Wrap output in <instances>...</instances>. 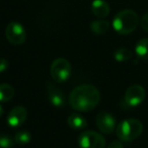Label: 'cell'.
I'll list each match as a JSON object with an SVG mask.
<instances>
[{
  "label": "cell",
  "mask_w": 148,
  "mask_h": 148,
  "mask_svg": "<svg viewBox=\"0 0 148 148\" xmlns=\"http://www.w3.org/2000/svg\"><path fill=\"white\" fill-rule=\"evenodd\" d=\"M145 95L146 92L143 86L139 84H133L128 87V89L126 90L125 97H124V103L129 108L138 107L143 103Z\"/></svg>",
  "instance_id": "cell-7"
},
{
  "label": "cell",
  "mask_w": 148,
  "mask_h": 148,
  "mask_svg": "<svg viewBox=\"0 0 148 148\" xmlns=\"http://www.w3.org/2000/svg\"><path fill=\"white\" fill-rule=\"evenodd\" d=\"M101 101L99 89L91 84H82L75 87L70 92L69 105L75 111L89 112L92 111Z\"/></svg>",
  "instance_id": "cell-1"
},
{
  "label": "cell",
  "mask_w": 148,
  "mask_h": 148,
  "mask_svg": "<svg viewBox=\"0 0 148 148\" xmlns=\"http://www.w3.org/2000/svg\"><path fill=\"white\" fill-rule=\"evenodd\" d=\"M14 95V89L10 84L2 83L0 84V103L9 101Z\"/></svg>",
  "instance_id": "cell-15"
},
{
  "label": "cell",
  "mask_w": 148,
  "mask_h": 148,
  "mask_svg": "<svg viewBox=\"0 0 148 148\" xmlns=\"http://www.w3.org/2000/svg\"><path fill=\"white\" fill-rule=\"evenodd\" d=\"M95 123L99 130L103 134H112L115 131L117 125L115 117L108 112H101L97 116Z\"/></svg>",
  "instance_id": "cell-8"
},
{
  "label": "cell",
  "mask_w": 148,
  "mask_h": 148,
  "mask_svg": "<svg viewBox=\"0 0 148 148\" xmlns=\"http://www.w3.org/2000/svg\"><path fill=\"white\" fill-rule=\"evenodd\" d=\"M143 131V125L137 119H127L122 121L116 129L119 140L123 142H130L137 139Z\"/></svg>",
  "instance_id": "cell-3"
},
{
  "label": "cell",
  "mask_w": 148,
  "mask_h": 148,
  "mask_svg": "<svg viewBox=\"0 0 148 148\" xmlns=\"http://www.w3.org/2000/svg\"><path fill=\"white\" fill-rule=\"evenodd\" d=\"M13 140L5 134H0V148H12Z\"/></svg>",
  "instance_id": "cell-18"
},
{
  "label": "cell",
  "mask_w": 148,
  "mask_h": 148,
  "mask_svg": "<svg viewBox=\"0 0 148 148\" xmlns=\"http://www.w3.org/2000/svg\"><path fill=\"white\" fill-rule=\"evenodd\" d=\"M135 53L141 60H148V38L141 39L135 46Z\"/></svg>",
  "instance_id": "cell-14"
},
{
  "label": "cell",
  "mask_w": 148,
  "mask_h": 148,
  "mask_svg": "<svg viewBox=\"0 0 148 148\" xmlns=\"http://www.w3.org/2000/svg\"><path fill=\"white\" fill-rule=\"evenodd\" d=\"M78 145L80 148H105L106 139L101 134L88 130L78 136Z\"/></svg>",
  "instance_id": "cell-5"
},
{
  "label": "cell",
  "mask_w": 148,
  "mask_h": 148,
  "mask_svg": "<svg viewBox=\"0 0 148 148\" xmlns=\"http://www.w3.org/2000/svg\"><path fill=\"white\" fill-rule=\"evenodd\" d=\"M90 29L95 35H103L110 29V23L106 19H99L91 23Z\"/></svg>",
  "instance_id": "cell-13"
},
{
  "label": "cell",
  "mask_w": 148,
  "mask_h": 148,
  "mask_svg": "<svg viewBox=\"0 0 148 148\" xmlns=\"http://www.w3.org/2000/svg\"><path fill=\"white\" fill-rule=\"evenodd\" d=\"M140 23L138 14L132 9H124L118 12L113 19V27L120 35H129Z\"/></svg>",
  "instance_id": "cell-2"
},
{
  "label": "cell",
  "mask_w": 148,
  "mask_h": 148,
  "mask_svg": "<svg viewBox=\"0 0 148 148\" xmlns=\"http://www.w3.org/2000/svg\"><path fill=\"white\" fill-rule=\"evenodd\" d=\"M27 117V112L25 107L17 106L14 107L7 115L6 122L10 127L16 128L21 126L25 122Z\"/></svg>",
  "instance_id": "cell-9"
},
{
  "label": "cell",
  "mask_w": 148,
  "mask_h": 148,
  "mask_svg": "<svg viewBox=\"0 0 148 148\" xmlns=\"http://www.w3.org/2000/svg\"><path fill=\"white\" fill-rule=\"evenodd\" d=\"M3 113H4V111H3V108H2V106L0 105V118L2 117Z\"/></svg>",
  "instance_id": "cell-22"
},
{
  "label": "cell",
  "mask_w": 148,
  "mask_h": 148,
  "mask_svg": "<svg viewBox=\"0 0 148 148\" xmlns=\"http://www.w3.org/2000/svg\"><path fill=\"white\" fill-rule=\"evenodd\" d=\"M5 37L10 44L18 46L25 42L27 33L21 23L17 21H11L5 29Z\"/></svg>",
  "instance_id": "cell-6"
},
{
  "label": "cell",
  "mask_w": 148,
  "mask_h": 148,
  "mask_svg": "<svg viewBox=\"0 0 148 148\" xmlns=\"http://www.w3.org/2000/svg\"><path fill=\"white\" fill-rule=\"evenodd\" d=\"M32 140V134L27 130H21L18 131L14 136V142L19 145H25L29 143Z\"/></svg>",
  "instance_id": "cell-17"
},
{
  "label": "cell",
  "mask_w": 148,
  "mask_h": 148,
  "mask_svg": "<svg viewBox=\"0 0 148 148\" xmlns=\"http://www.w3.org/2000/svg\"><path fill=\"white\" fill-rule=\"evenodd\" d=\"M91 11L95 16L103 19L110 14V5L106 0H93L91 3Z\"/></svg>",
  "instance_id": "cell-11"
},
{
  "label": "cell",
  "mask_w": 148,
  "mask_h": 148,
  "mask_svg": "<svg viewBox=\"0 0 148 148\" xmlns=\"http://www.w3.org/2000/svg\"><path fill=\"white\" fill-rule=\"evenodd\" d=\"M140 25H141V27L146 32L148 33V12L144 13L142 15L141 19H140Z\"/></svg>",
  "instance_id": "cell-19"
},
{
  "label": "cell",
  "mask_w": 148,
  "mask_h": 148,
  "mask_svg": "<svg viewBox=\"0 0 148 148\" xmlns=\"http://www.w3.org/2000/svg\"><path fill=\"white\" fill-rule=\"evenodd\" d=\"M8 61L5 58H0V72H4L8 68Z\"/></svg>",
  "instance_id": "cell-20"
},
{
  "label": "cell",
  "mask_w": 148,
  "mask_h": 148,
  "mask_svg": "<svg viewBox=\"0 0 148 148\" xmlns=\"http://www.w3.org/2000/svg\"><path fill=\"white\" fill-rule=\"evenodd\" d=\"M133 53L128 48H119L114 53V58L117 62H127L132 59Z\"/></svg>",
  "instance_id": "cell-16"
},
{
  "label": "cell",
  "mask_w": 148,
  "mask_h": 148,
  "mask_svg": "<svg viewBox=\"0 0 148 148\" xmlns=\"http://www.w3.org/2000/svg\"><path fill=\"white\" fill-rule=\"evenodd\" d=\"M51 76L56 82H65L71 74V65L64 58H57L53 61L50 68Z\"/></svg>",
  "instance_id": "cell-4"
},
{
  "label": "cell",
  "mask_w": 148,
  "mask_h": 148,
  "mask_svg": "<svg viewBox=\"0 0 148 148\" xmlns=\"http://www.w3.org/2000/svg\"><path fill=\"white\" fill-rule=\"evenodd\" d=\"M67 123L70 128L74 130H82L86 128L87 121L83 116L79 115V114H72L68 117Z\"/></svg>",
  "instance_id": "cell-12"
},
{
  "label": "cell",
  "mask_w": 148,
  "mask_h": 148,
  "mask_svg": "<svg viewBox=\"0 0 148 148\" xmlns=\"http://www.w3.org/2000/svg\"><path fill=\"white\" fill-rule=\"evenodd\" d=\"M47 97L49 101L56 108H62L65 106V95L61 88L49 82L47 84Z\"/></svg>",
  "instance_id": "cell-10"
},
{
  "label": "cell",
  "mask_w": 148,
  "mask_h": 148,
  "mask_svg": "<svg viewBox=\"0 0 148 148\" xmlns=\"http://www.w3.org/2000/svg\"><path fill=\"white\" fill-rule=\"evenodd\" d=\"M108 148H124V145L121 140H114L110 143Z\"/></svg>",
  "instance_id": "cell-21"
}]
</instances>
